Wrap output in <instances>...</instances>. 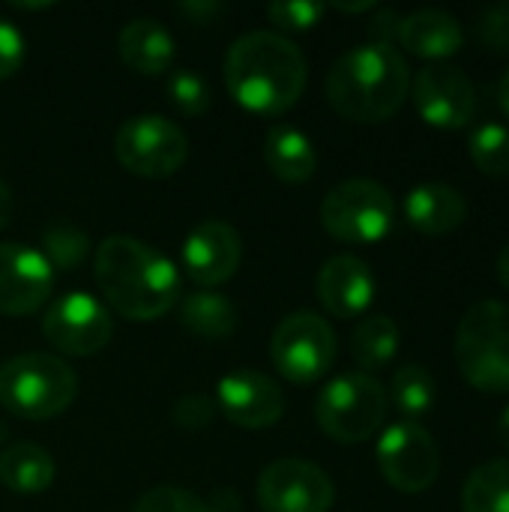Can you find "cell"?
I'll return each mask as SVG.
<instances>
[{
  "label": "cell",
  "mask_w": 509,
  "mask_h": 512,
  "mask_svg": "<svg viewBox=\"0 0 509 512\" xmlns=\"http://www.w3.org/2000/svg\"><path fill=\"white\" fill-rule=\"evenodd\" d=\"M180 321L189 333L210 339V342H222V339L234 336V330H237V309L222 294L198 291L183 300Z\"/></svg>",
  "instance_id": "obj_23"
},
{
  "label": "cell",
  "mask_w": 509,
  "mask_h": 512,
  "mask_svg": "<svg viewBox=\"0 0 509 512\" xmlns=\"http://www.w3.org/2000/svg\"><path fill=\"white\" fill-rule=\"evenodd\" d=\"M321 432L336 444H363L381 432L387 420V390L378 378L348 372L321 387L315 402Z\"/></svg>",
  "instance_id": "obj_6"
},
{
  "label": "cell",
  "mask_w": 509,
  "mask_h": 512,
  "mask_svg": "<svg viewBox=\"0 0 509 512\" xmlns=\"http://www.w3.org/2000/svg\"><path fill=\"white\" fill-rule=\"evenodd\" d=\"M399 15L393 12V9H381L378 12V18H375V24H372V36H375V42H381V45H393V39H399Z\"/></svg>",
  "instance_id": "obj_35"
},
{
  "label": "cell",
  "mask_w": 509,
  "mask_h": 512,
  "mask_svg": "<svg viewBox=\"0 0 509 512\" xmlns=\"http://www.w3.org/2000/svg\"><path fill=\"white\" fill-rule=\"evenodd\" d=\"M216 405L228 423L249 429V432H258V429H270L273 423L282 420L285 393L273 378H267L261 372L240 369V372H231L219 381Z\"/></svg>",
  "instance_id": "obj_15"
},
{
  "label": "cell",
  "mask_w": 509,
  "mask_h": 512,
  "mask_svg": "<svg viewBox=\"0 0 509 512\" xmlns=\"http://www.w3.org/2000/svg\"><path fill=\"white\" fill-rule=\"evenodd\" d=\"M333 501V480L306 459H276L258 477V504L264 512H327Z\"/></svg>",
  "instance_id": "obj_12"
},
{
  "label": "cell",
  "mask_w": 509,
  "mask_h": 512,
  "mask_svg": "<svg viewBox=\"0 0 509 512\" xmlns=\"http://www.w3.org/2000/svg\"><path fill=\"white\" fill-rule=\"evenodd\" d=\"M498 279H501V285L509 291V243L501 249V255H498Z\"/></svg>",
  "instance_id": "obj_39"
},
{
  "label": "cell",
  "mask_w": 509,
  "mask_h": 512,
  "mask_svg": "<svg viewBox=\"0 0 509 512\" xmlns=\"http://www.w3.org/2000/svg\"><path fill=\"white\" fill-rule=\"evenodd\" d=\"M390 399L393 405L408 417H423L435 408V399H438V387H435V378L429 369L417 366V363H408L402 366L396 375H393V384H390Z\"/></svg>",
  "instance_id": "obj_26"
},
{
  "label": "cell",
  "mask_w": 509,
  "mask_h": 512,
  "mask_svg": "<svg viewBox=\"0 0 509 512\" xmlns=\"http://www.w3.org/2000/svg\"><path fill=\"white\" fill-rule=\"evenodd\" d=\"M399 351V327L390 315H369L351 336V354L363 375L384 369Z\"/></svg>",
  "instance_id": "obj_24"
},
{
  "label": "cell",
  "mask_w": 509,
  "mask_h": 512,
  "mask_svg": "<svg viewBox=\"0 0 509 512\" xmlns=\"http://www.w3.org/2000/svg\"><path fill=\"white\" fill-rule=\"evenodd\" d=\"M456 366L480 393H509V303L480 300L456 327Z\"/></svg>",
  "instance_id": "obj_5"
},
{
  "label": "cell",
  "mask_w": 509,
  "mask_h": 512,
  "mask_svg": "<svg viewBox=\"0 0 509 512\" xmlns=\"http://www.w3.org/2000/svg\"><path fill=\"white\" fill-rule=\"evenodd\" d=\"M318 300L333 318H357L375 300V276L357 255H333L318 270Z\"/></svg>",
  "instance_id": "obj_17"
},
{
  "label": "cell",
  "mask_w": 509,
  "mask_h": 512,
  "mask_svg": "<svg viewBox=\"0 0 509 512\" xmlns=\"http://www.w3.org/2000/svg\"><path fill=\"white\" fill-rule=\"evenodd\" d=\"M24 54H27V45H24L21 30L12 21L0 18V81L21 69Z\"/></svg>",
  "instance_id": "obj_33"
},
{
  "label": "cell",
  "mask_w": 509,
  "mask_h": 512,
  "mask_svg": "<svg viewBox=\"0 0 509 512\" xmlns=\"http://www.w3.org/2000/svg\"><path fill=\"white\" fill-rule=\"evenodd\" d=\"M498 102H501L504 114H507V117H509V69H507V72H504L501 84H498Z\"/></svg>",
  "instance_id": "obj_41"
},
{
  "label": "cell",
  "mask_w": 509,
  "mask_h": 512,
  "mask_svg": "<svg viewBox=\"0 0 509 512\" xmlns=\"http://www.w3.org/2000/svg\"><path fill=\"white\" fill-rule=\"evenodd\" d=\"M306 57L282 33L255 30L228 48L225 84L237 105L255 114H285L306 90Z\"/></svg>",
  "instance_id": "obj_1"
},
{
  "label": "cell",
  "mask_w": 509,
  "mask_h": 512,
  "mask_svg": "<svg viewBox=\"0 0 509 512\" xmlns=\"http://www.w3.org/2000/svg\"><path fill=\"white\" fill-rule=\"evenodd\" d=\"M378 468L393 489L405 495H420L435 486L441 474V453L435 438L420 423L402 420L381 432Z\"/></svg>",
  "instance_id": "obj_10"
},
{
  "label": "cell",
  "mask_w": 509,
  "mask_h": 512,
  "mask_svg": "<svg viewBox=\"0 0 509 512\" xmlns=\"http://www.w3.org/2000/svg\"><path fill=\"white\" fill-rule=\"evenodd\" d=\"M333 9H339V12H372V9H378V3H375V0H360V3H333Z\"/></svg>",
  "instance_id": "obj_38"
},
{
  "label": "cell",
  "mask_w": 509,
  "mask_h": 512,
  "mask_svg": "<svg viewBox=\"0 0 509 512\" xmlns=\"http://www.w3.org/2000/svg\"><path fill=\"white\" fill-rule=\"evenodd\" d=\"M132 512H210L207 504L186 492V489H177V486H156L150 489L147 495H141L135 501Z\"/></svg>",
  "instance_id": "obj_30"
},
{
  "label": "cell",
  "mask_w": 509,
  "mask_h": 512,
  "mask_svg": "<svg viewBox=\"0 0 509 512\" xmlns=\"http://www.w3.org/2000/svg\"><path fill=\"white\" fill-rule=\"evenodd\" d=\"M114 156L129 174L162 180L183 168L189 156V138L162 114H135L120 123L114 135Z\"/></svg>",
  "instance_id": "obj_8"
},
{
  "label": "cell",
  "mask_w": 509,
  "mask_h": 512,
  "mask_svg": "<svg viewBox=\"0 0 509 512\" xmlns=\"http://www.w3.org/2000/svg\"><path fill=\"white\" fill-rule=\"evenodd\" d=\"M411 93L408 60L381 42L345 51L327 72V102L351 123L390 120Z\"/></svg>",
  "instance_id": "obj_3"
},
{
  "label": "cell",
  "mask_w": 509,
  "mask_h": 512,
  "mask_svg": "<svg viewBox=\"0 0 509 512\" xmlns=\"http://www.w3.org/2000/svg\"><path fill=\"white\" fill-rule=\"evenodd\" d=\"M240 261H243V240L237 228L219 219L201 222L183 243V270L201 288L228 282L237 273Z\"/></svg>",
  "instance_id": "obj_16"
},
{
  "label": "cell",
  "mask_w": 509,
  "mask_h": 512,
  "mask_svg": "<svg viewBox=\"0 0 509 512\" xmlns=\"http://www.w3.org/2000/svg\"><path fill=\"white\" fill-rule=\"evenodd\" d=\"M399 42L423 60L444 63L465 45V30L459 18L444 9H417L399 21Z\"/></svg>",
  "instance_id": "obj_18"
},
{
  "label": "cell",
  "mask_w": 509,
  "mask_h": 512,
  "mask_svg": "<svg viewBox=\"0 0 509 512\" xmlns=\"http://www.w3.org/2000/svg\"><path fill=\"white\" fill-rule=\"evenodd\" d=\"M477 36L483 48L495 54H509V3L489 6L477 21Z\"/></svg>",
  "instance_id": "obj_32"
},
{
  "label": "cell",
  "mask_w": 509,
  "mask_h": 512,
  "mask_svg": "<svg viewBox=\"0 0 509 512\" xmlns=\"http://www.w3.org/2000/svg\"><path fill=\"white\" fill-rule=\"evenodd\" d=\"M186 15H192L195 21H204V18H210V15H219L222 12V6H216V3H183L180 6Z\"/></svg>",
  "instance_id": "obj_36"
},
{
  "label": "cell",
  "mask_w": 509,
  "mask_h": 512,
  "mask_svg": "<svg viewBox=\"0 0 509 512\" xmlns=\"http://www.w3.org/2000/svg\"><path fill=\"white\" fill-rule=\"evenodd\" d=\"M42 336L66 357H93L111 342L114 321L96 297L66 294L45 312Z\"/></svg>",
  "instance_id": "obj_11"
},
{
  "label": "cell",
  "mask_w": 509,
  "mask_h": 512,
  "mask_svg": "<svg viewBox=\"0 0 509 512\" xmlns=\"http://www.w3.org/2000/svg\"><path fill=\"white\" fill-rule=\"evenodd\" d=\"M498 441L509 450V405L501 411V417H498Z\"/></svg>",
  "instance_id": "obj_40"
},
{
  "label": "cell",
  "mask_w": 509,
  "mask_h": 512,
  "mask_svg": "<svg viewBox=\"0 0 509 512\" xmlns=\"http://www.w3.org/2000/svg\"><path fill=\"white\" fill-rule=\"evenodd\" d=\"M213 411H216V405H213L207 396H186V399H180V402L174 405L171 417H174V423H177L180 429L198 432V429H204V426L213 420Z\"/></svg>",
  "instance_id": "obj_34"
},
{
  "label": "cell",
  "mask_w": 509,
  "mask_h": 512,
  "mask_svg": "<svg viewBox=\"0 0 509 512\" xmlns=\"http://www.w3.org/2000/svg\"><path fill=\"white\" fill-rule=\"evenodd\" d=\"M120 60L141 75H159L174 60V36L156 18H132L117 36Z\"/></svg>",
  "instance_id": "obj_20"
},
{
  "label": "cell",
  "mask_w": 509,
  "mask_h": 512,
  "mask_svg": "<svg viewBox=\"0 0 509 512\" xmlns=\"http://www.w3.org/2000/svg\"><path fill=\"white\" fill-rule=\"evenodd\" d=\"M54 288V270L42 252L0 243V315L21 318L39 312Z\"/></svg>",
  "instance_id": "obj_14"
},
{
  "label": "cell",
  "mask_w": 509,
  "mask_h": 512,
  "mask_svg": "<svg viewBox=\"0 0 509 512\" xmlns=\"http://www.w3.org/2000/svg\"><path fill=\"white\" fill-rule=\"evenodd\" d=\"M270 357L285 381L309 387L333 369L336 333L321 315L294 312L276 327L270 339Z\"/></svg>",
  "instance_id": "obj_9"
},
{
  "label": "cell",
  "mask_w": 509,
  "mask_h": 512,
  "mask_svg": "<svg viewBox=\"0 0 509 512\" xmlns=\"http://www.w3.org/2000/svg\"><path fill=\"white\" fill-rule=\"evenodd\" d=\"M411 99L417 114L435 129H462L471 123L477 99L465 69L453 63H429L411 81Z\"/></svg>",
  "instance_id": "obj_13"
},
{
  "label": "cell",
  "mask_w": 509,
  "mask_h": 512,
  "mask_svg": "<svg viewBox=\"0 0 509 512\" xmlns=\"http://www.w3.org/2000/svg\"><path fill=\"white\" fill-rule=\"evenodd\" d=\"M54 459L45 447L21 441L0 453V483L18 495H39L54 483Z\"/></svg>",
  "instance_id": "obj_22"
},
{
  "label": "cell",
  "mask_w": 509,
  "mask_h": 512,
  "mask_svg": "<svg viewBox=\"0 0 509 512\" xmlns=\"http://www.w3.org/2000/svg\"><path fill=\"white\" fill-rule=\"evenodd\" d=\"M471 162L489 177L509 174V129L501 123H483L468 141Z\"/></svg>",
  "instance_id": "obj_27"
},
{
  "label": "cell",
  "mask_w": 509,
  "mask_h": 512,
  "mask_svg": "<svg viewBox=\"0 0 509 512\" xmlns=\"http://www.w3.org/2000/svg\"><path fill=\"white\" fill-rule=\"evenodd\" d=\"M468 216V201L456 186L420 183L405 198V219L414 231L426 237H441L456 231Z\"/></svg>",
  "instance_id": "obj_19"
},
{
  "label": "cell",
  "mask_w": 509,
  "mask_h": 512,
  "mask_svg": "<svg viewBox=\"0 0 509 512\" xmlns=\"http://www.w3.org/2000/svg\"><path fill=\"white\" fill-rule=\"evenodd\" d=\"M9 213H12V192H9V186L3 183V177H0V228L9 222Z\"/></svg>",
  "instance_id": "obj_37"
},
{
  "label": "cell",
  "mask_w": 509,
  "mask_h": 512,
  "mask_svg": "<svg viewBox=\"0 0 509 512\" xmlns=\"http://www.w3.org/2000/svg\"><path fill=\"white\" fill-rule=\"evenodd\" d=\"M465 512H509V459H492L471 471L462 486Z\"/></svg>",
  "instance_id": "obj_25"
},
{
  "label": "cell",
  "mask_w": 509,
  "mask_h": 512,
  "mask_svg": "<svg viewBox=\"0 0 509 512\" xmlns=\"http://www.w3.org/2000/svg\"><path fill=\"white\" fill-rule=\"evenodd\" d=\"M168 99L177 105L180 114L186 117H201L210 108V87L207 81L192 72V69H177L168 78Z\"/></svg>",
  "instance_id": "obj_29"
},
{
  "label": "cell",
  "mask_w": 509,
  "mask_h": 512,
  "mask_svg": "<svg viewBox=\"0 0 509 512\" xmlns=\"http://www.w3.org/2000/svg\"><path fill=\"white\" fill-rule=\"evenodd\" d=\"M78 396L75 369L51 354H18L0 366V405L21 420L60 417Z\"/></svg>",
  "instance_id": "obj_4"
},
{
  "label": "cell",
  "mask_w": 509,
  "mask_h": 512,
  "mask_svg": "<svg viewBox=\"0 0 509 512\" xmlns=\"http://www.w3.org/2000/svg\"><path fill=\"white\" fill-rule=\"evenodd\" d=\"M42 246H45V261L54 267H63V270H72L78 264H84L87 258V234L72 228V225H54L42 234Z\"/></svg>",
  "instance_id": "obj_28"
},
{
  "label": "cell",
  "mask_w": 509,
  "mask_h": 512,
  "mask_svg": "<svg viewBox=\"0 0 509 512\" xmlns=\"http://www.w3.org/2000/svg\"><path fill=\"white\" fill-rule=\"evenodd\" d=\"M327 6L324 3H309V0H276L267 6V18L279 30H309L324 18Z\"/></svg>",
  "instance_id": "obj_31"
},
{
  "label": "cell",
  "mask_w": 509,
  "mask_h": 512,
  "mask_svg": "<svg viewBox=\"0 0 509 512\" xmlns=\"http://www.w3.org/2000/svg\"><path fill=\"white\" fill-rule=\"evenodd\" d=\"M393 222L396 201L378 180H345L321 201V225L342 243H378L390 234Z\"/></svg>",
  "instance_id": "obj_7"
},
{
  "label": "cell",
  "mask_w": 509,
  "mask_h": 512,
  "mask_svg": "<svg viewBox=\"0 0 509 512\" xmlns=\"http://www.w3.org/2000/svg\"><path fill=\"white\" fill-rule=\"evenodd\" d=\"M96 285L108 306L129 321H156L177 303L180 273L153 246L111 234L96 252Z\"/></svg>",
  "instance_id": "obj_2"
},
{
  "label": "cell",
  "mask_w": 509,
  "mask_h": 512,
  "mask_svg": "<svg viewBox=\"0 0 509 512\" xmlns=\"http://www.w3.org/2000/svg\"><path fill=\"white\" fill-rule=\"evenodd\" d=\"M264 162L282 183H306L318 168V153L306 132L276 123L264 138Z\"/></svg>",
  "instance_id": "obj_21"
}]
</instances>
